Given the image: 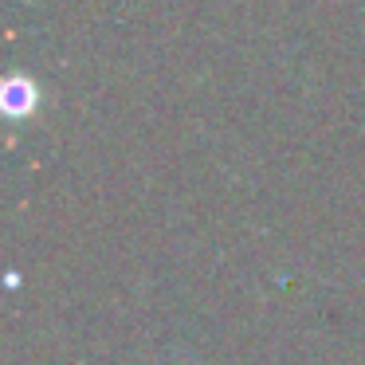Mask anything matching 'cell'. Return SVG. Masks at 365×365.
<instances>
[{
    "instance_id": "obj_1",
    "label": "cell",
    "mask_w": 365,
    "mask_h": 365,
    "mask_svg": "<svg viewBox=\"0 0 365 365\" xmlns=\"http://www.w3.org/2000/svg\"><path fill=\"white\" fill-rule=\"evenodd\" d=\"M36 87H32V79H12L9 87H4V114L9 118H20V114H28V110H36Z\"/></svg>"
}]
</instances>
